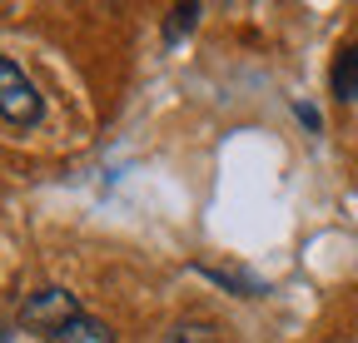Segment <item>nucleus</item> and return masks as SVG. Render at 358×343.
Segmentation results:
<instances>
[{
    "mask_svg": "<svg viewBox=\"0 0 358 343\" xmlns=\"http://www.w3.org/2000/svg\"><path fill=\"white\" fill-rule=\"evenodd\" d=\"M0 119L15 124V130H35L45 119V100L35 90V80L10 55H0Z\"/></svg>",
    "mask_w": 358,
    "mask_h": 343,
    "instance_id": "nucleus-1",
    "label": "nucleus"
},
{
    "mask_svg": "<svg viewBox=\"0 0 358 343\" xmlns=\"http://www.w3.org/2000/svg\"><path fill=\"white\" fill-rule=\"evenodd\" d=\"M85 309H80V298L70 293V289H35V293H25V304H20V328H30V333H40V338H50V333H60L70 319H80Z\"/></svg>",
    "mask_w": 358,
    "mask_h": 343,
    "instance_id": "nucleus-2",
    "label": "nucleus"
},
{
    "mask_svg": "<svg viewBox=\"0 0 358 343\" xmlns=\"http://www.w3.org/2000/svg\"><path fill=\"white\" fill-rule=\"evenodd\" d=\"M45 343H120V338H115V328H110V323L90 319V314H80V319H70L60 333H50Z\"/></svg>",
    "mask_w": 358,
    "mask_h": 343,
    "instance_id": "nucleus-3",
    "label": "nucleus"
},
{
    "mask_svg": "<svg viewBox=\"0 0 358 343\" xmlns=\"http://www.w3.org/2000/svg\"><path fill=\"white\" fill-rule=\"evenodd\" d=\"M334 95L358 100V45H343L338 60H334Z\"/></svg>",
    "mask_w": 358,
    "mask_h": 343,
    "instance_id": "nucleus-4",
    "label": "nucleus"
},
{
    "mask_svg": "<svg viewBox=\"0 0 358 343\" xmlns=\"http://www.w3.org/2000/svg\"><path fill=\"white\" fill-rule=\"evenodd\" d=\"M159 343H224V338H219V328L209 319H179Z\"/></svg>",
    "mask_w": 358,
    "mask_h": 343,
    "instance_id": "nucleus-5",
    "label": "nucleus"
},
{
    "mask_svg": "<svg viewBox=\"0 0 358 343\" xmlns=\"http://www.w3.org/2000/svg\"><path fill=\"white\" fill-rule=\"evenodd\" d=\"M194 15H199V6H179V10H174V20H169V40H174L179 30H189V25H194Z\"/></svg>",
    "mask_w": 358,
    "mask_h": 343,
    "instance_id": "nucleus-6",
    "label": "nucleus"
}]
</instances>
